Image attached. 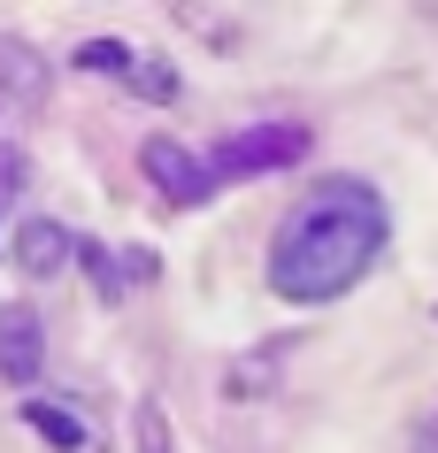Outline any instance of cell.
<instances>
[{
    "label": "cell",
    "mask_w": 438,
    "mask_h": 453,
    "mask_svg": "<svg viewBox=\"0 0 438 453\" xmlns=\"http://www.w3.org/2000/svg\"><path fill=\"white\" fill-rule=\"evenodd\" d=\"M385 254V200L362 177H316L269 231V285L285 300H339Z\"/></svg>",
    "instance_id": "6da1fadb"
},
{
    "label": "cell",
    "mask_w": 438,
    "mask_h": 453,
    "mask_svg": "<svg viewBox=\"0 0 438 453\" xmlns=\"http://www.w3.org/2000/svg\"><path fill=\"white\" fill-rule=\"evenodd\" d=\"M300 154H308V131H300V123H246V131H231V139L208 154V169H216V185H231V177L292 169Z\"/></svg>",
    "instance_id": "7a4b0ae2"
},
{
    "label": "cell",
    "mask_w": 438,
    "mask_h": 453,
    "mask_svg": "<svg viewBox=\"0 0 438 453\" xmlns=\"http://www.w3.org/2000/svg\"><path fill=\"white\" fill-rule=\"evenodd\" d=\"M139 169L154 177V192H162L170 208H200V200L216 192L208 154H193V146H177V139H146V146H139Z\"/></svg>",
    "instance_id": "3957f363"
},
{
    "label": "cell",
    "mask_w": 438,
    "mask_h": 453,
    "mask_svg": "<svg viewBox=\"0 0 438 453\" xmlns=\"http://www.w3.org/2000/svg\"><path fill=\"white\" fill-rule=\"evenodd\" d=\"M39 354H47L39 315L31 308H0V377L8 384H39Z\"/></svg>",
    "instance_id": "277c9868"
},
{
    "label": "cell",
    "mask_w": 438,
    "mask_h": 453,
    "mask_svg": "<svg viewBox=\"0 0 438 453\" xmlns=\"http://www.w3.org/2000/svg\"><path fill=\"white\" fill-rule=\"evenodd\" d=\"M70 254H77V239L54 223V215H31L24 231H16V262H24V277H54Z\"/></svg>",
    "instance_id": "5b68a950"
},
{
    "label": "cell",
    "mask_w": 438,
    "mask_h": 453,
    "mask_svg": "<svg viewBox=\"0 0 438 453\" xmlns=\"http://www.w3.org/2000/svg\"><path fill=\"white\" fill-rule=\"evenodd\" d=\"M24 423L39 430V438H54L62 453H77V446H85V423H77L70 407H54V400H24Z\"/></svg>",
    "instance_id": "8992f818"
},
{
    "label": "cell",
    "mask_w": 438,
    "mask_h": 453,
    "mask_svg": "<svg viewBox=\"0 0 438 453\" xmlns=\"http://www.w3.org/2000/svg\"><path fill=\"white\" fill-rule=\"evenodd\" d=\"M0 77H8V93L24 100V108L39 100V85H47V70H39V54H31V47H0Z\"/></svg>",
    "instance_id": "52a82bcc"
},
{
    "label": "cell",
    "mask_w": 438,
    "mask_h": 453,
    "mask_svg": "<svg viewBox=\"0 0 438 453\" xmlns=\"http://www.w3.org/2000/svg\"><path fill=\"white\" fill-rule=\"evenodd\" d=\"M77 62H85V70H139V62H131V47H116V39H85V47H77Z\"/></svg>",
    "instance_id": "ba28073f"
},
{
    "label": "cell",
    "mask_w": 438,
    "mask_h": 453,
    "mask_svg": "<svg viewBox=\"0 0 438 453\" xmlns=\"http://www.w3.org/2000/svg\"><path fill=\"white\" fill-rule=\"evenodd\" d=\"M131 77H139V93H146V100H177V77L162 70V62H139Z\"/></svg>",
    "instance_id": "9c48e42d"
},
{
    "label": "cell",
    "mask_w": 438,
    "mask_h": 453,
    "mask_svg": "<svg viewBox=\"0 0 438 453\" xmlns=\"http://www.w3.org/2000/svg\"><path fill=\"white\" fill-rule=\"evenodd\" d=\"M16 185H24V154H16V146H0V200H8Z\"/></svg>",
    "instance_id": "30bf717a"
},
{
    "label": "cell",
    "mask_w": 438,
    "mask_h": 453,
    "mask_svg": "<svg viewBox=\"0 0 438 453\" xmlns=\"http://www.w3.org/2000/svg\"><path fill=\"white\" fill-rule=\"evenodd\" d=\"M85 269H93V285L116 300V269H108V254H100V246H85Z\"/></svg>",
    "instance_id": "8fae6325"
},
{
    "label": "cell",
    "mask_w": 438,
    "mask_h": 453,
    "mask_svg": "<svg viewBox=\"0 0 438 453\" xmlns=\"http://www.w3.org/2000/svg\"><path fill=\"white\" fill-rule=\"evenodd\" d=\"M139 438H146V453H170V438H162V415H154V407H139Z\"/></svg>",
    "instance_id": "7c38bea8"
},
{
    "label": "cell",
    "mask_w": 438,
    "mask_h": 453,
    "mask_svg": "<svg viewBox=\"0 0 438 453\" xmlns=\"http://www.w3.org/2000/svg\"><path fill=\"white\" fill-rule=\"evenodd\" d=\"M415 453H438V407H431V423L415 430Z\"/></svg>",
    "instance_id": "4fadbf2b"
}]
</instances>
